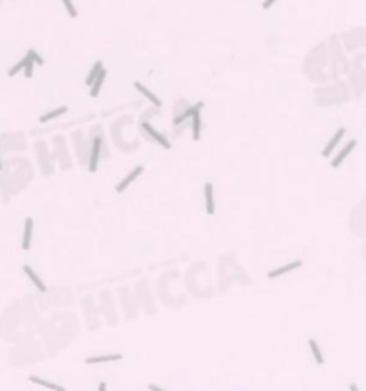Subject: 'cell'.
<instances>
[{
    "instance_id": "obj_1",
    "label": "cell",
    "mask_w": 366,
    "mask_h": 391,
    "mask_svg": "<svg viewBox=\"0 0 366 391\" xmlns=\"http://www.w3.org/2000/svg\"><path fill=\"white\" fill-rule=\"evenodd\" d=\"M101 143H103L101 135H96V137L92 139V151H90V160H88V170L92 172V174L98 170L99 153H101Z\"/></svg>"
},
{
    "instance_id": "obj_2",
    "label": "cell",
    "mask_w": 366,
    "mask_h": 391,
    "mask_svg": "<svg viewBox=\"0 0 366 391\" xmlns=\"http://www.w3.org/2000/svg\"><path fill=\"white\" fill-rule=\"evenodd\" d=\"M141 130H143V132H147V135H149V137H153V139H155V141H157L160 147H164V149H170V147H172L170 141H168L164 135L160 134L157 128H153V126H151L149 123H141Z\"/></svg>"
},
{
    "instance_id": "obj_3",
    "label": "cell",
    "mask_w": 366,
    "mask_h": 391,
    "mask_svg": "<svg viewBox=\"0 0 366 391\" xmlns=\"http://www.w3.org/2000/svg\"><path fill=\"white\" fill-rule=\"evenodd\" d=\"M141 174H143V166H135L134 170L130 172V174H128V176H126V178L122 180L121 184L117 185V193H122V191H126V189H128V185L134 184V182L137 180V178H139V176H141Z\"/></svg>"
},
{
    "instance_id": "obj_4",
    "label": "cell",
    "mask_w": 366,
    "mask_h": 391,
    "mask_svg": "<svg viewBox=\"0 0 366 391\" xmlns=\"http://www.w3.org/2000/svg\"><path fill=\"white\" fill-rule=\"evenodd\" d=\"M357 143H359L357 139H351V141H349V143H347V145L343 147L342 151H340V153H338V155H336V157L332 159V162H330V166H332V168H338V166L342 164L343 160H345V157H347V155H349V153L353 151L355 147H357Z\"/></svg>"
},
{
    "instance_id": "obj_5",
    "label": "cell",
    "mask_w": 366,
    "mask_h": 391,
    "mask_svg": "<svg viewBox=\"0 0 366 391\" xmlns=\"http://www.w3.org/2000/svg\"><path fill=\"white\" fill-rule=\"evenodd\" d=\"M304 265L300 260H296V261H290V263H286V265H282V267L275 269V271H269L267 277L269 279H277V277H281V275H284V273H290V271H294V269H300Z\"/></svg>"
},
{
    "instance_id": "obj_6",
    "label": "cell",
    "mask_w": 366,
    "mask_h": 391,
    "mask_svg": "<svg viewBox=\"0 0 366 391\" xmlns=\"http://www.w3.org/2000/svg\"><path fill=\"white\" fill-rule=\"evenodd\" d=\"M204 200H206V214H214L216 212V200H214V185L206 182L204 184Z\"/></svg>"
},
{
    "instance_id": "obj_7",
    "label": "cell",
    "mask_w": 366,
    "mask_h": 391,
    "mask_svg": "<svg viewBox=\"0 0 366 391\" xmlns=\"http://www.w3.org/2000/svg\"><path fill=\"white\" fill-rule=\"evenodd\" d=\"M345 132H347L345 128H340V130H338L336 134L332 135V139H330L328 143H326V147L322 149V155H324V157H330V155L334 153V149H336V145H338V143L342 141V137L345 135Z\"/></svg>"
},
{
    "instance_id": "obj_8",
    "label": "cell",
    "mask_w": 366,
    "mask_h": 391,
    "mask_svg": "<svg viewBox=\"0 0 366 391\" xmlns=\"http://www.w3.org/2000/svg\"><path fill=\"white\" fill-rule=\"evenodd\" d=\"M33 218L25 220V229H23V239H21V250H29L31 248V241H33Z\"/></svg>"
},
{
    "instance_id": "obj_9",
    "label": "cell",
    "mask_w": 366,
    "mask_h": 391,
    "mask_svg": "<svg viewBox=\"0 0 366 391\" xmlns=\"http://www.w3.org/2000/svg\"><path fill=\"white\" fill-rule=\"evenodd\" d=\"M200 109L193 111V115H191V132H193V139L198 141L200 139V130H202V121H200Z\"/></svg>"
},
{
    "instance_id": "obj_10",
    "label": "cell",
    "mask_w": 366,
    "mask_h": 391,
    "mask_svg": "<svg viewBox=\"0 0 366 391\" xmlns=\"http://www.w3.org/2000/svg\"><path fill=\"white\" fill-rule=\"evenodd\" d=\"M23 273L27 275V277H29V281L37 286V290H40V292H46V284L40 281V277H38L37 273H35V269L31 267V265H23Z\"/></svg>"
},
{
    "instance_id": "obj_11",
    "label": "cell",
    "mask_w": 366,
    "mask_h": 391,
    "mask_svg": "<svg viewBox=\"0 0 366 391\" xmlns=\"http://www.w3.org/2000/svg\"><path fill=\"white\" fill-rule=\"evenodd\" d=\"M111 361H122V355L113 353V355H99V357H88L86 365H98V363H111Z\"/></svg>"
},
{
    "instance_id": "obj_12",
    "label": "cell",
    "mask_w": 366,
    "mask_h": 391,
    "mask_svg": "<svg viewBox=\"0 0 366 391\" xmlns=\"http://www.w3.org/2000/svg\"><path fill=\"white\" fill-rule=\"evenodd\" d=\"M105 76H107V69H101L99 74L96 76V80L92 82V90H90V96L92 98H98L99 96V90H101V86L105 82Z\"/></svg>"
},
{
    "instance_id": "obj_13",
    "label": "cell",
    "mask_w": 366,
    "mask_h": 391,
    "mask_svg": "<svg viewBox=\"0 0 366 391\" xmlns=\"http://www.w3.org/2000/svg\"><path fill=\"white\" fill-rule=\"evenodd\" d=\"M134 88L137 90V92H141V94H143V96H145L149 101H153V105H155V107H160V105H162V101H160V99L157 98V96H155L151 90H147V88L141 84V82H134Z\"/></svg>"
},
{
    "instance_id": "obj_14",
    "label": "cell",
    "mask_w": 366,
    "mask_h": 391,
    "mask_svg": "<svg viewBox=\"0 0 366 391\" xmlns=\"http://www.w3.org/2000/svg\"><path fill=\"white\" fill-rule=\"evenodd\" d=\"M200 107H204V103H202V101H198V103H195V105H191V107L185 111L183 115H180V117H176V119H174V126H180V124H183L185 121H187V119H191L193 111L200 109Z\"/></svg>"
},
{
    "instance_id": "obj_15",
    "label": "cell",
    "mask_w": 366,
    "mask_h": 391,
    "mask_svg": "<svg viewBox=\"0 0 366 391\" xmlns=\"http://www.w3.org/2000/svg\"><path fill=\"white\" fill-rule=\"evenodd\" d=\"M67 113V107L63 105V107H58V109L50 111V113H46V115H42L40 119H38V123H48V121H54V119H58V117H61V115H65Z\"/></svg>"
},
{
    "instance_id": "obj_16",
    "label": "cell",
    "mask_w": 366,
    "mask_h": 391,
    "mask_svg": "<svg viewBox=\"0 0 366 391\" xmlns=\"http://www.w3.org/2000/svg\"><path fill=\"white\" fill-rule=\"evenodd\" d=\"M29 382H31V384H38V386H42V388H48V390H54V391H65V388L60 386V384H52V382L35 378V376H29Z\"/></svg>"
},
{
    "instance_id": "obj_17",
    "label": "cell",
    "mask_w": 366,
    "mask_h": 391,
    "mask_svg": "<svg viewBox=\"0 0 366 391\" xmlns=\"http://www.w3.org/2000/svg\"><path fill=\"white\" fill-rule=\"evenodd\" d=\"M309 347H311V353L315 357V363H317V365H324V355L320 351L317 340H309Z\"/></svg>"
},
{
    "instance_id": "obj_18",
    "label": "cell",
    "mask_w": 366,
    "mask_h": 391,
    "mask_svg": "<svg viewBox=\"0 0 366 391\" xmlns=\"http://www.w3.org/2000/svg\"><path fill=\"white\" fill-rule=\"evenodd\" d=\"M103 69V63L101 62H96L94 63V67H92V71L88 73V76H86V86H92V82L96 80V76L99 74V71Z\"/></svg>"
},
{
    "instance_id": "obj_19",
    "label": "cell",
    "mask_w": 366,
    "mask_h": 391,
    "mask_svg": "<svg viewBox=\"0 0 366 391\" xmlns=\"http://www.w3.org/2000/svg\"><path fill=\"white\" fill-rule=\"evenodd\" d=\"M29 62V54H25V58L23 60H21V62L17 63V65H13L12 69H10V71H8V74H10V76H15V74L17 73H21V71H23V67H25V63Z\"/></svg>"
},
{
    "instance_id": "obj_20",
    "label": "cell",
    "mask_w": 366,
    "mask_h": 391,
    "mask_svg": "<svg viewBox=\"0 0 366 391\" xmlns=\"http://www.w3.org/2000/svg\"><path fill=\"white\" fill-rule=\"evenodd\" d=\"M61 2H63V6H65L67 13H69L71 17H76V10H74L73 2H71V0H61Z\"/></svg>"
},
{
    "instance_id": "obj_21",
    "label": "cell",
    "mask_w": 366,
    "mask_h": 391,
    "mask_svg": "<svg viewBox=\"0 0 366 391\" xmlns=\"http://www.w3.org/2000/svg\"><path fill=\"white\" fill-rule=\"evenodd\" d=\"M29 54H31V58H33L35 65H44V60L40 58V54H38L37 50H29Z\"/></svg>"
},
{
    "instance_id": "obj_22",
    "label": "cell",
    "mask_w": 366,
    "mask_h": 391,
    "mask_svg": "<svg viewBox=\"0 0 366 391\" xmlns=\"http://www.w3.org/2000/svg\"><path fill=\"white\" fill-rule=\"evenodd\" d=\"M275 2H277V0H265V2H263V10H269V8H271Z\"/></svg>"
},
{
    "instance_id": "obj_23",
    "label": "cell",
    "mask_w": 366,
    "mask_h": 391,
    "mask_svg": "<svg viewBox=\"0 0 366 391\" xmlns=\"http://www.w3.org/2000/svg\"><path fill=\"white\" fill-rule=\"evenodd\" d=\"M0 170H2V160H0Z\"/></svg>"
}]
</instances>
